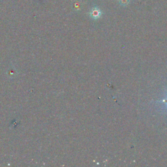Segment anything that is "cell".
I'll use <instances>...</instances> for the list:
<instances>
[{"label": "cell", "instance_id": "cell-1", "mask_svg": "<svg viewBox=\"0 0 167 167\" xmlns=\"http://www.w3.org/2000/svg\"><path fill=\"white\" fill-rule=\"evenodd\" d=\"M102 16V11L98 7H94L90 12V17L94 20L100 18Z\"/></svg>", "mask_w": 167, "mask_h": 167}, {"label": "cell", "instance_id": "cell-2", "mask_svg": "<svg viewBox=\"0 0 167 167\" xmlns=\"http://www.w3.org/2000/svg\"><path fill=\"white\" fill-rule=\"evenodd\" d=\"M131 2V0H118V3L121 6L126 7L129 5Z\"/></svg>", "mask_w": 167, "mask_h": 167}, {"label": "cell", "instance_id": "cell-3", "mask_svg": "<svg viewBox=\"0 0 167 167\" xmlns=\"http://www.w3.org/2000/svg\"><path fill=\"white\" fill-rule=\"evenodd\" d=\"M157 102H164V103H165V104L167 105V98L166 99H163L161 101H157Z\"/></svg>", "mask_w": 167, "mask_h": 167}]
</instances>
